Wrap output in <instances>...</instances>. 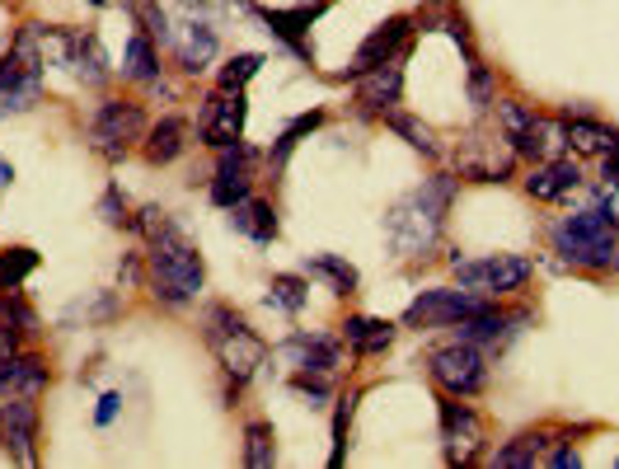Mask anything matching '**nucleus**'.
Masks as SVG:
<instances>
[{
	"instance_id": "1",
	"label": "nucleus",
	"mask_w": 619,
	"mask_h": 469,
	"mask_svg": "<svg viewBox=\"0 0 619 469\" xmlns=\"http://www.w3.org/2000/svg\"><path fill=\"white\" fill-rule=\"evenodd\" d=\"M451 202H455V174H432V179H423L385 211V234L399 259H427L436 240H442Z\"/></svg>"
},
{
	"instance_id": "27",
	"label": "nucleus",
	"mask_w": 619,
	"mask_h": 469,
	"mask_svg": "<svg viewBox=\"0 0 619 469\" xmlns=\"http://www.w3.org/2000/svg\"><path fill=\"white\" fill-rule=\"evenodd\" d=\"M212 56H216V33L193 19V24L184 29V38H178V66H184L188 75H197V71L212 62Z\"/></svg>"
},
{
	"instance_id": "30",
	"label": "nucleus",
	"mask_w": 619,
	"mask_h": 469,
	"mask_svg": "<svg viewBox=\"0 0 619 469\" xmlns=\"http://www.w3.org/2000/svg\"><path fill=\"white\" fill-rule=\"evenodd\" d=\"M123 75L127 81H159V56H155V38L146 33H136L132 43H127V56H123Z\"/></svg>"
},
{
	"instance_id": "7",
	"label": "nucleus",
	"mask_w": 619,
	"mask_h": 469,
	"mask_svg": "<svg viewBox=\"0 0 619 469\" xmlns=\"http://www.w3.org/2000/svg\"><path fill=\"white\" fill-rule=\"evenodd\" d=\"M427 371H432V385L442 389V395H455V399H474V395H484V385H488L484 347L465 343V338L436 347L427 357Z\"/></svg>"
},
{
	"instance_id": "15",
	"label": "nucleus",
	"mask_w": 619,
	"mask_h": 469,
	"mask_svg": "<svg viewBox=\"0 0 619 469\" xmlns=\"http://www.w3.org/2000/svg\"><path fill=\"white\" fill-rule=\"evenodd\" d=\"M409 33H413V19H409V14H390L385 24H375V29L362 38V48H357V56H352L348 75L357 81V75H362V71H371V66H385L390 56H404Z\"/></svg>"
},
{
	"instance_id": "39",
	"label": "nucleus",
	"mask_w": 619,
	"mask_h": 469,
	"mask_svg": "<svg viewBox=\"0 0 619 469\" xmlns=\"http://www.w3.org/2000/svg\"><path fill=\"white\" fill-rule=\"evenodd\" d=\"M132 14H136V24H142L146 38H159V43L169 38V19H165V10H159L155 0H132Z\"/></svg>"
},
{
	"instance_id": "23",
	"label": "nucleus",
	"mask_w": 619,
	"mask_h": 469,
	"mask_svg": "<svg viewBox=\"0 0 619 469\" xmlns=\"http://www.w3.org/2000/svg\"><path fill=\"white\" fill-rule=\"evenodd\" d=\"M48 381H52V371H48V362L43 357H33V352H14L10 362H0V385L10 389V395H43L48 389Z\"/></svg>"
},
{
	"instance_id": "33",
	"label": "nucleus",
	"mask_w": 619,
	"mask_h": 469,
	"mask_svg": "<svg viewBox=\"0 0 619 469\" xmlns=\"http://www.w3.org/2000/svg\"><path fill=\"white\" fill-rule=\"evenodd\" d=\"M306 301H310V282H306V278H296V272H282V278H272V286H268V305L287 310V315H301Z\"/></svg>"
},
{
	"instance_id": "38",
	"label": "nucleus",
	"mask_w": 619,
	"mask_h": 469,
	"mask_svg": "<svg viewBox=\"0 0 619 469\" xmlns=\"http://www.w3.org/2000/svg\"><path fill=\"white\" fill-rule=\"evenodd\" d=\"M470 104H474V108H493V104H497L493 71L478 62V56H470Z\"/></svg>"
},
{
	"instance_id": "25",
	"label": "nucleus",
	"mask_w": 619,
	"mask_h": 469,
	"mask_svg": "<svg viewBox=\"0 0 619 469\" xmlns=\"http://www.w3.org/2000/svg\"><path fill=\"white\" fill-rule=\"evenodd\" d=\"M188 146V123L184 117H159V123L146 132V160L151 165H174Z\"/></svg>"
},
{
	"instance_id": "4",
	"label": "nucleus",
	"mask_w": 619,
	"mask_h": 469,
	"mask_svg": "<svg viewBox=\"0 0 619 469\" xmlns=\"http://www.w3.org/2000/svg\"><path fill=\"white\" fill-rule=\"evenodd\" d=\"M203 338H207L212 357L221 362V371H226L235 385H245L254 371L268 362V343L258 338L254 329H249V320L239 315V310H230V305H207Z\"/></svg>"
},
{
	"instance_id": "24",
	"label": "nucleus",
	"mask_w": 619,
	"mask_h": 469,
	"mask_svg": "<svg viewBox=\"0 0 619 469\" xmlns=\"http://www.w3.org/2000/svg\"><path fill=\"white\" fill-rule=\"evenodd\" d=\"M230 226H235L239 234H249L254 244H272V240H277V211H272V202L254 198V192H249L245 202L230 207Z\"/></svg>"
},
{
	"instance_id": "14",
	"label": "nucleus",
	"mask_w": 619,
	"mask_h": 469,
	"mask_svg": "<svg viewBox=\"0 0 619 469\" xmlns=\"http://www.w3.org/2000/svg\"><path fill=\"white\" fill-rule=\"evenodd\" d=\"M404 100V56H390L385 66H371L357 75V108L371 117H385Z\"/></svg>"
},
{
	"instance_id": "48",
	"label": "nucleus",
	"mask_w": 619,
	"mask_h": 469,
	"mask_svg": "<svg viewBox=\"0 0 619 469\" xmlns=\"http://www.w3.org/2000/svg\"><path fill=\"white\" fill-rule=\"evenodd\" d=\"M90 6H104V0H90Z\"/></svg>"
},
{
	"instance_id": "40",
	"label": "nucleus",
	"mask_w": 619,
	"mask_h": 469,
	"mask_svg": "<svg viewBox=\"0 0 619 469\" xmlns=\"http://www.w3.org/2000/svg\"><path fill=\"white\" fill-rule=\"evenodd\" d=\"M291 389H296V395H306L310 404H324L333 395V376H319V371H296Z\"/></svg>"
},
{
	"instance_id": "5",
	"label": "nucleus",
	"mask_w": 619,
	"mask_h": 469,
	"mask_svg": "<svg viewBox=\"0 0 619 469\" xmlns=\"http://www.w3.org/2000/svg\"><path fill=\"white\" fill-rule=\"evenodd\" d=\"M516 146L507 142V132L497 127H474L461 146H455V179H465V184H507L512 174H516Z\"/></svg>"
},
{
	"instance_id": "28",
	"label": "nucleus",
	"mask_w": 619,
	"mask_h": 469,
	"mask_svg": "<svg viewBox=\"0 0 619 469\" xmlns=\"http://www.w3.org/2000/svg\"><path fill=\"white\" fill-rule=\"evenodd\" d=\"M306 272H310V278H324L338 291V296H352L357 282H362V278H357V268L348 259H338V253H310Z\"/></svg>"
},
{
	"instance_id": "16",
	"label": "nucleus",
	"mask_w": 619,
	"mask_h": 469,
	"mask_svg": "<svg viewBox=\"0 0 619 469\" xmlns=\"http://www.w3.org/2000/svg\"><path fill=\"white\" fill-rule=\"evenodd\" d=\"M512 146L522 160L540 165V160H558L568 150V132H564V117H549V113H535L530 123L512 136Z\"/></svg>"
},
{
	"instance_id": "42",
	"label": "nucleus",
	"mask_w": 619,
	"mask_h": 469,
	"mask_svg": "<svg viewBox=\"0 0 619 469\" xmlns=\"http://www.w3.org/2000/svg\"><path fill=\"white\" fill-rule=\"evenodd\" d=\"M169 226H174V221H169V211H165V207H155V202L136 211V230H142L146 240H155V234H159V230H169Z\"/></svg>"
},
{
	"instance_id": "45",
	"label": "nucleus",
	"mask_w": 619,
	"mask_h": 469,
	"mask_svg": "<svg viewBox=\"0 0 619 469\" xmlns=\"http://www.w3.org/2000/svg\"><path fill=\"white\" fill-rule=\"evenodd\" d=\"M117 408H123V395H104V399H99V414H94V423H99V427H109V423L117 418Z\"/></svg>"
},
{
	"instance_id": "46",
	"label": "nucleus",
	"mask_w": 619,
	"mask_h": 469,
	"mask_svg": "<svg viewBox=\"0 0 619 469\" xmlns=\"http://www.w3.org/2000/svg\"><path fill=\"white\" fill-rule=\"evenodd\" d=\"M601 179H606L610 188H619V146L606 155V165H601Z\"/></svg>"
},
{
	"instance_id": "12",
	"label": "nucleus",
	"mask_w": 619,
	"mask_h": 469,
	"mask_svg": "<svg viewBox=\"0 0 619 469\" xmlns=\"http://www.w3.org/2000/svg\"><path fill=\"white\" fill-rule=\"evenodd\" d=\"M38 399L33 395H0V451H10L19 465L38 460Z\"/></svg>"
},
{
	"instance_id": "35",
	"label": "nucleus",
	"mask_w": 619,
	"mask_h": 469,
	"mask_svg": "<svg viewBox=\"0 0 619 469\" xmlns=\"http://www.w3.org/2000/svg\"><path fill=\"white\" fill-rule=\"evenodd\" d=\"M258 71H264V56H258V52H239V56H230V62L221 66V75H216V90H245Z\"/></svg>"
},
{
	"instance_id": "31",
	"label": "nucleus",
	"mask_w": 619,
	"mask_h": 469,
	"mask_svg": "<svg viewBox=\"0 0 619 469\" xmlns=\"http://www.w3.org/2000/svg\"><path fill=\"white\" fill-rule=\"evenodd\" d=\"M319 123H324V108H310V113H301V117H296V123H287V132L277 136V146H272V155H268L272 174H282V169H287V155L296 150V142H301V136H310Z\"/></svg>"
},
{
	"instance_id": "49",
	"label": "nucleus",
	"mask_w": 619,
	"mask_h": 469,
	"mask_svg": "<svg viewBox=\"0 0 619 469\" xmlns=\"http://www.w3.org/2000/svg\"><path fill=\"white\" fill-rule=\"evenodd\" d=\"M432 6H446V0H432Z\"/></svg>"
},
{
	"instance_id": "43",
	"label": "nucleus",
	"mask_w": 619,
	"mask_h": 469,
	"mask_svg": "<svg viewBox=\"0 0 619 469\" xmlns=\"http://www.w3.org/2000/svg\"><path fill=\"white\" fill-rule=\"evenodd\" d=\"M436 29H446V33L455 38V43L465 48V56H474V43H470V24H465L461 14H442V19H436Z\"/></svg>"
},
{
	"instance_id": "18",
	"label": "nucleus",
	"mask_w": 619,
	"mask_h": 469,
	"mask_svg": "<svg viewBox=\"0 0 619 469\" xmlns=\"http://www.w3.org/2000/svg\"><path fill=\"white\" fill-rule=\"evenodd\" d=\"M329 6L333 0H314V6H291V10H264V24H268L272 38H282L296 56H310V24Z\"/></svg>"
},
{
	"instance_id": "8",
	"label": "nucleus",
	"mask_w": 619,
	"mask_h": 469,
	"mask_svg": "<svg viewBox=\"0 0 619 469\" xmlns=\"http://www.w3.org/2000/svg\"><path fill=\"white\" fill-rule=\"evenodd\" d=\"M146 113L142 104H132V100H104L94 108V123H90V146L94 155H104V160H123V155L136 146V142H146Z\"/></svg>"
},
{
	"instance_id": "2",
	"label": "nucleus",
	"mask_w": 619,
	"mask_h": 469,
	"mask_svg": "<svg viewBox=\"0 0 619 469\" xmlns=\"http://www.w3.org/2000/svg\"><path fill=\"white\" fill-rule=\"evenodd\" d=\"M549 244L568 268L587 272H619V221L601 207L572 211V217L549 226Z\"/></svg>"
},
{
	"instance_id": "17",
	"label": "nucleus",
	"mask_w": 619,
	"mask_h": 469,
	"mask_svg": "<svg viewBox=\"0 0 619 469\" xmlns=\"http://www.w3.org/2000/svg\"><path fill=\"white\" fill-rule=\"evenodd\" d=\"M282 357L296 371H319V376H338L343 371V338H329V334H291Z\"/></svg>"
},
{
	"instance_id": "32",
	"label": "nucleus",
	"mask_w": 619,
	"mask_h": 469,
	"mask_svg": "<svg viewBox=\"0 0 619 469\" xmlns=\"http://www.w3.org/2000/svg\"><path fill=\"white\" fill-rule=\"evenodd\" d=\"M245 465L249 469H272L277 465V432L268 423H249L245 427Z\"/></svg>"
},
{
	"instance_id": "9",
	"label": "nucleus",
	"mask_w": 619,
	"mask_h": 469,
	"mask_svg": "<svg viewBox=\"0 0 619 469\" xmlns=\"http://www.w3.org/2000/svg\"><path fill=\"white\" fill-rule=\"evenodd\" d=\"M484 441H488L484 418H478L465 399L446 395L442 399V451H446V465H455V469L474 465L478 456H484Z\"/></svg>"
},
{
	"instance_id": "41",
	"label": "nucleus",
	"mask_w": 619,
	"mask_h": 469,
	"mask_svg": "<svg viewBox=\"0 0 619 469\" xmlns=\"http://www.w3.org/2000/svg\"><path fill=\"white\" fill-rule=\"evenodd\" d=\"M352 404H357V395H343V399H338V414H333V456H329V465H333V469L343 465V451H348V423H352Z\"/></svg>"
},
{
	"instance_id": "26",
	"label": "nucleus",
	"mask_w": 619,
	"mask_h": 469,
	"mask_svg": "<svg viewBox=\"0 0 619 469\" xmlns=\"http://www.w3.org/2000/svg\"><path fill=\"white\" fill-rule=\"evenodd\" d=\"M75 81L85 85H104L109 81V56H104V43L94 33H75V48H71V66H66Z\"/></svg>"
},
{
	"instance_id": "10",
	"label": "nucleus",
	"mask_w": 619,
	"mask_h": 469,
	"mask_svg": "<svg viewBox=\"0 0 619 469\" xmlns=\"http://www.w3.org/2000/svg\"><path fill=\"white\" fill-rule=\"evenodd\" d=\"M488 301L474 296V291H455V286H432L423 291L409 310H404V324L409 329H446V324H461L465 315H474V310H484Z\"/></svg>"
},
{
	"instance_id": "6",
	"label": "nucleus",
	"mask_w": 619,
	"mask_h": 469,
	"mask_svg": "<svg viewBox=\"0 0 619 469\" xmlns=\"http://www.w3.org/2000/svg\"><path fill=\"white\" fill-rule=\"evenodd\" d=\"M455 268V282L465 291L484 301H497V296H512L522 291L530 278H535V263L526 253H484V259H451Z\"/></svg>"
},
{
	"instance_id": "20",
	"label": "nucleus",
	"mask_w": 619,
	"mask_h": 469,
	"mask_svg": "<svg viewBox=\"0 0 619 469\" xmlns=\"http://www.w3.org/2000/svg\"><path fill=\"white\" fill-rule=\"evenodd\" d=\"M516 324H526V315H507V310H497V301H488L484 310H474V315L461 320V334L465 343H478V347H497L516 334Z\"/></svg>"
},
{
	"instance_id": "13",
	"label": "nucleus",
	"mask_w": 619,
	"mask_h": 469,
	"mask_svg": "<svg viewBox=\"0 0 619 469\" xmlns=\"http://www.w3.org/2000/svg\"><path fill=\"white\" fill-rule=\"evenodd\" d=\"M254 192V150L245 142H230L216 150V179H212V202L216 207H235Z\"/></svg>"
},
{
	"instance_id": "37",
	"label": "nucleus",
	"mask_w": 619,
	"mask_h": 469,
	"mask_svg": "<svg viewBox=\"0 0 619 469\" xmlns=\"http://www.w3.org/2000/svg\"><path fill=\"white\" fill-rule=\"evenodd\" d=\"M99 217H104L113 230H136V217H132L127 198L117 192V184H109V188H104V198H99Z\"/></svg>"
},
{
	"instance_id": "19",
	"label": "nucleus",
	"mask_w": 619,
	"mask_h": 469,
	"mask_svg": "<svg viewBox=\"0 0 619 469\" xmlns=\"http://www.w3.org/2000/svg\"><path fill=\"white\" fill-rule=\"evenodd\" d=\"M522 184L535 202H558V198H568L572 188H582V169H577V160L558 155V160H540Z\"/></svg>"
},
{
	"instance_id": "22",
	"label": "nucleus",
	"mask_w": 619,
	"mask_h": 469,
	"mask_svg": "<svg viewBox=\"0 0 619 469\" xmlns=\"http://www.w3.org/2000/svg\"><path fill=\"white\" fill-rule=\"evenodd\" d=\"M399 338V324L390 320H375V315H348L343 320V343L357 352V357H381L390 352Z\"/></svg>"
},
{
	"instance_id": "36",
	"label": "nucleus",
	"mask_w": 619,
	"mask_h": 469,
	"mask_svg": "<svg viewBox=\"0 0 619 469\" xmlns=\"http://www.w3.org/2000/svg\"><path fill=\"white\" fill-rule=\"evenodd\" d=\"M38 268L33 249H0V291H14Z\"/></svg>"
},
{
	"instance_id": "29",
	"label": "nucleus",
	"mask_w": 619,
	"mask_h": 469,
	"mask_svg": "<svg viewBox=\"0 0 619 469\" xmlns=\"http://www.w3.org/2000/svg\"><path fill=\"white\" fill-rule=\"evenodd\" d=\"M545 446H549L545 432H522V437H512L507 446H497L493 465H507V469H535V465L545 460Z\"/></svg>"
},
{
	"instance_id": "44",
	"label": "nucleus",
	"mask_w": 619,
	"mask_h": 469,
	"mask_svg": "<svg viewBox=\"0 0 619 469\" xmlns=\"http://www.w3.org/2000/svg\"><path fill=\"white\" fill-rule=\"evenodd\" d=\"M188 14H212V10H245L249 0H184Z\"/></svg>"
},
{
	"instance_id": "11",
	"label": "nucleus",
	"mask_w": 619,
	"mask_h": 469,
	"mask_svg": "<svg viewBox=\"0 0 619 469\" xmlns=\"http://www.w3.org/2000/svg\"><path fill=\"white\" fill-rule=\"evenodd\" d=\"M245 117H249L245 90H216L203 104V117H197V136H203V146H212V150L245 142Z\"/></svg>"
},
{
	"instance_id": "21",
	"label": "nucleus",
	"mask_w": 619,
	"mask_h": 469,
	"mask_svg": "<svg viewBox=\"0 0 619 469\" xmlns=\"http://www.w3.org/2000/svg\"><path fill=\"white\" fill-rule=\"evenodd\" d=\"M564 132H568V146L572 155H587V160H606V155L619 146V132L610 123H596V117L582 113H564Z\"/></svg>"
},
{
	"instance_id": "3",
	"label": "nucleus",
	"mask_w": 619,
	"mask_h": 469,
	"mask_svg": "<svg viewBox=\"0 0 619 469\" xmlns=\"http://www.w3.org/2000/svg\"><path fill=\"white\" fill-rule=\"evenodd\" d=\"M151 253H146V268H151V291H155V301L159 305H188L197 291H203V278H207V268H203V253L193 249V240H184L174 226L169 230H159L155 240H146Z\"/></svg>"
},
{
	"instance_id": "34",
	"label": "nucleus",
	"mask_w": 619,
	"mask_h": 469,
	"mask_svg": "<svg viewBox=\"0 0 619 469\" xmlns=\"http://www.w3.org/2000/svg\"><path fill=\"white\" fill-rule=\"evenodd\" d=\"M385 127L394 132V136H404V142L413 146V150H423V155H436L442 146H436V132L427 127V123H417V117H409V113H385Z\"/></svg>"
},
{
	"instance_id": "47",
	"label": "nucleus",
	"mask_w": 619,
	"mask_h": 469,
	"mask_svg": "<svg viewBox=\"0 0 619 469\" xmlns=\"http://www.w3.org/2000/svg\"><path fill=\"white\" fill-rule=\"evenodd\" d=\"M10 179H14V169H10V165H0V188H6Z\"/></svg>"
}]
</instances>
